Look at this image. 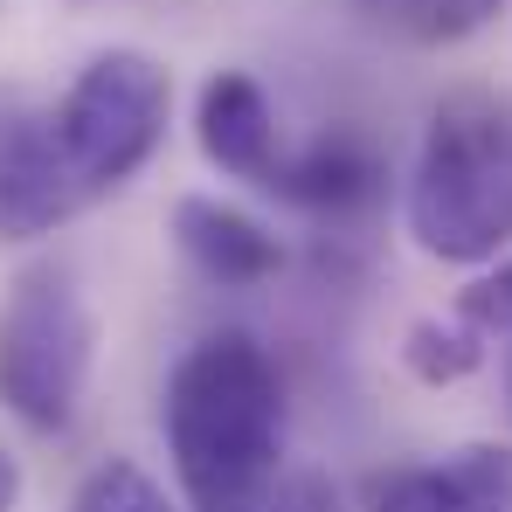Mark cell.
<instances>
[{"instance_id": "obj_1", "label": "cell", "mask_w": 512, "mask_h": 512, "mask_svg": "<svg viewBox=\"0 0 512 512\" xmlns=\"http://www.w3.org/2000/svg\"><path fill=\"white\" fill-rule=\"evenodd\" d=\"M173 77L139 49H104L56 111L14 118L0 146V236H56L90 201L118 194L167 139Z\"/></svg>"}, {"instance_id": "obj_2", "label": "cell", "mask_w": 512, "mask_h": 512, "mask_svg": "<svg viewBox=\"0 0 512 512\" xmlns=\"http://www.w3.org/2000/svg\"><path fill=\"white\" fill-rule=\"evenodd\" d=\"M173 478L194 512H250L284 464V381L250 333H208L180 353L160 409Z\"/></svg>"}, {"instance_id": "obj_3", "label": "cell", "mask_w": 512, "mask_h": 512, "mask_svg": "<svg viewBox=\"0 0 512 512\" xmlns=\"http://www.w3.org/2000/svg\"><path fill=\"white\" fill-rule=\"evenodd\" d=\"M409 236L436 263H492L512 243V104L457 90L429 111L409 173Z\"/></svg>"}, {"instance_id": "obj_4", "label": "cell", "mask_w": 512, "mask_h": 512, "mask_svg": "<svg viewBox=\"0 0 512 512\" xmlns=\"http://www.w3.org/2000/svg\"><path fill=\"white\" fill-rule=\"evenodd\" d=\"M97 360V319L63 263H28L0 298V409L14 423L56 429L77 423V402Z\"/></svg>"}, {"instance_id": "obj_5", "label": "cell", "mask_w": 512, "mask_h": 512, "mask_svg": "<svg viewBox=\"0 0 512 512\" xmlns=\"http://www.w3.org/2000/svg\"><path fill=\"white\" fill-rule=\"evenodd\" d=\"M360 512H512V443H464L436 464L381 471Z\"/></svg>"}, {"instance_id": "obj_6", "label": "cell", "mask_w": 512, "mask_h": 512, "mask_svg": "<svg viewBox=\"0 0 512 512\" xmlns=\"http://www.w3.org/2000/svg\"><path fill=\"white\" fill-rule=\"evenodd\" d=\"M194 139H201V160L222 167L229 180H250L270 187V173L284 167V139H277V111L250 70H215L201 84L194 104Z\"/></svg>"}, {"instance_id": "obj_7", "label": "cell", "mask_w": 512, "mask_h": 512, "mask_svg": "<svg viewBox=\"0 0 512 512\" xmlns=\"http://www.w3.org/2000/svg\"><path fill=\"white\" fill-rule=\"evenodd\" d=\"M173 243H180V256H187L208 284H222V291H250V284H263V277L284 270L277 236H270L256 215L215 201V194L173 201Z\"/></svg>"}, {"instance_id": "obj_8", "label": "cell", "mask_w": 512, "mask_h": 512, "mask_svg": "<svg viewBox=\"0 0 512 512\" xmlns=\"http://www.w3.org/2000/svg\"><path fill=\"white\" fill-rule=\"evenodd\" d=\"M381 153L367 146V139H353V132H326V139H312L305 153H284V167L270 173V187L263 194H277V201H291V208H312V215H360L374 194H381Z\"/></svg>"}, {"instance_id": "obj_9", "label": "cell", "mask_w": 512, "mask_h": 512, "mask_svg": "<svg viewBox=\"0 0 512 512\" xmlns=\"http://www.w3.org/2000/svg\"><path fill=\"white\" fill-rule=\"evenodd\" d=\"M353 7L395 42L450 49V42H471L478 28H492L506 0H353Z\"/></svg>"}, {"instance_id": "obj_10", "label": "cell", "mask_w": 512, "mask_h": 512, "mask_svg": "<svg viewBox=\"0 0 512 512\" xmlns=\"http://www.w3.org/2000/svg\"><path fill=\"white\" fill-rule=\"evenodd\" d=\"M485 353H492V333H485V326H471L464 312H450V319H416V326H409V340H402L409 374L429 381V388H450V381L478 374V367H485Z\"/></svg>"}, {"instance_id": "obj_11", "label": "cell", "mask_w": 512, "mask_h": 512, "mask_svg": "<svg viewBox=\"0 0 512 512\" xmlns=\"http://www.w3.org/2000/svg\"><path fill=\"white\" fill-rule=\"evenodd\" d=\"M70 512H167V492L132 457H111V464H97L84 485H77Z\"/></svg>"}, {"instance_id": "obj_12", "label": "cell", "mask_w": 512, "mask_h": 512, "mask_svg": "<svg viewBox=\"0 0 512 512\" xmlns=\"http://www.w3.org/2000/svg\"><path fill=\"white\" fill-rule=\"evenodd\" d=\"M250 512H340V499H333V485L319 471H298V478H277Z\"/></svg>"}, {"instance_id": "obj_13", "label": "cell", "mask_w": 512, "mask_h": 512, "mask_svg": "<svg viewBox=\"0 0 512 512\" xmlns=\"http://www.w3.org/2000/svg\"><path fill=\"white\" fill-rule=\"evenodd\" d=\"M21 506V457L0 443V512H14Z\"/></svg>"}, {"instance_id": "obj_14", "label": "cell", "mask_w": 512, "mask_h": 512, "mask_svg": "<svg viewBox=\"0 0 512 512\" xmlns=\"http://www.w3.org/2000/svg\"><path fill=\"white\" fill-rule=\"evenodd\" d=\"M499 346H506V395H512V340H499Z\"/></svg>"}, {"instance_id": "obj_15", "label": "cell", "mask_w": 512, "mask_h": 512, "mask_svg": "<svg viewBox=\"0 0 512 512\" xmlns=\"http://www.w3.org/2000/svg\"><path fill=\"white\" fill-rule=\"evenodd\" d=\"M7 125H14V118H0V146H7Z\"/></svg>"}]
</instances>
